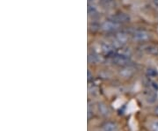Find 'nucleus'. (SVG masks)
Segmentation results:
<instances>
[{
  "mask_svg": "<svg viewBox=\"0 0 158 131\" xmlns=\"http://www.w3.org/2000/svg\"><path fill=\"white\" fill-rule=\"evenodd\" d=\"M116 38H117V40H118V42H120V43H126V42L127 41V39H128L127 34H125L123 32L117 34Z\"/></svg>",
  "mask_w": 158,
  "mask_h": 131,
  "instance_id": "1a4fd4ad",
  "label": "nucleus"
},
{
  "mask_svg": "<svg viewBox=\"0 0 158 131\" xmlns=\"http://www.w3.org/2000/svg\"><path fill=\"white\" fill-rule=\"evenodd\" d=\"M142 50L148 55L156 56L158 55V45L154 43H147L142 46Z\"/></svg>",
  "mask_w": 158,
  "mask_h": 131,
  "instance_id": "39448f33",
  "label": "nucleus"
},
{
  "mask_svg": "<svg viewBox=\"0 0 158 131\" xmlns=\"http://www.w3.org/2000/svg\"><path fill=\"white\" fill-rule=\"evenodd\" d=\"M148 87L150 89H152L153 91H156V92L158 91V84L155 81H149L148 82Z\"/></svg>",
  "mask_w": 158,
  "mask_h": 131,
  "instance_id": "ddd939ff",
  "label": "nucleus"
},
{
  "mask_svg": "<svg viewBox=\"0 0 158 131\" xmlns=\"http://www.w3.org/2000/svg\"><path fill=\"white\" fill-rule=\"evenodd\" d=\"M133 39L136 41H147L149 38H150V34L146 30H142V29H139V30H135L133 33Z\"/></svg>",
  "mask_w": 158,
  "mask_h": 131,
  "instance_id": "7ed1b4c3",
  "label": "nucleus"
},
{
  "mask_svg": "<svg viewBox=\"0 0 158 131\" xmlns=\"http://www.w3.org/2000/svg\"><path fill=\"white\" fill-rule=\"evenodd\" d=\"M103 131H117V126L113 122H107L103 126Z\"/></svg>",
  "mask_w": 158,
  "mask_h": 131,
  "instance_id": "6e6552de",
  "label": "nucleus"
},
{
  "mask_svg": "<svg viewBox=\"0 0 158 131\" xmlns=\"http://www.w3.org/2000/svg\"><path fill=\"white\" fill-rule=\"evenodd\" d=\"M111 62L114 65L126 68L130 65L131 59L128 57V56L124 55V54H115L111 57Z\"/></svg>",
  "mask_w": 158,
  "mask_h": 131,
  "instance_id": "f257e3e1",
  "label": "nucleus"
},
{
  "mask_svg": "<svg viewBox=\"0 0 158 131\" xmlns=\"http://www.w3.org/2000/svg\"><path fill=\"white\" fill-rule=\"evenodd\" d=\"M110 19L113 21V22L117 23L118 25H121V24H127L130 21V16L128 14H127L126 12L123 11H118L116 13L113 14Z\"/></svg>",
  "mask_w": 158,
  "mask_h": 131,
  "instance_id": "f03ea898",
  "label": "nucleus"
},
{
  "mask_svg": "<svg viewBox=\"0 0 158 131\" xmlns=\"http://www.w3.org/2000/svg\"><path fill=\"white\" fill-rule=\"evenodd\" d=\"M88 13H89L90 16H95V15L98 14V10L93 6L89 5L88 6Z\"/></svg>",
  "mask_w": 158,
  "mask_h": 131,
  "instance_id": "f8f14e48",
  "label": "nucleus"
},
{
  "mask_svg": "<svg viewBox=\"0 0 158 131\" xmlns=\"http://www.w3.org/2000/svg\"><path fill=\"white\" fill-rule=\"evenodd\" d=\"M118 27H119V25L112 21L111 19L108 20V21H106L102 26L103 31H105L106 33H113V32L117 31Z\"/></svg>",
  "mask_w": 158,
  "mask_h": 131,
  "instance_id": "20e7f679",
  "label": "nucleus"
},
{
  "mask_svg": "<svg viewBox=\"0 0 158 131\" xmlns=\"http://www.w3.org/2000/svg\"><path fill=\"white\" fill-rule=\"evenodd\" d=\"M152 4H153V6L158 9V0H152Z\"/></svg>",
  "mask_w": 158,
  "mask_h": 131,
  "instance_id": "4468645a",
  "label": "nucleus"
},
{
  "mask_svg": "<svg viewBox=\"0 0 158 131\" xmlns=\"http://www.w3.org/2000/svg\"><path fill=\"white\" fill-rule=\"evenodd\" d=\"M155 114L158 116V107H156V108H155Z\"/></svg>",
  "mask_w": 158,
  "mask_h": 131,
  "instance_id": "2eb2a0df",
  "label": "nucleus"
},
{
  "mask_svg": "<svg viewBox=\"0 0 158 131\" xmlns=\"http://www.w3.org/2000/svg\"><path fill=\"white\" fill-rule=\"evenodd\" d=\"M147 76L148 78H156L158 76L157 70L154 68H148L147 70Z\"/></svg>",
  "mask_w": 158,
  "mask_h": 131,
  "instance_id": "9b49d317",
  "label": "nucleus"
},
{
  "mask_svg": "<svg viewBox=\"0 0 158 131\" xmlns=\"http://www.w3.org/2000/svg\"><path fill=\"white\" fill-rule=\"evenodd\" d=\"M88 61L91 63H98L101 62V57L95 51H90L88 53Z\"/></svg>",
  "mask_w": 158,
  "mask_h": 131,
  "instance_id": "423d86ee",
  "label": "nucleus"
},
{
  "mask_svg": "<svg viewBox=\"0 0 158 131\" xmlns=\"http://www.w3.org/2000/svg\"><path fill=\"white\" fill-rule=\"evenodd\" d=\"M100 5L105 9H111L115 5L114 0H100Z\"/></svg>",
  "mask_w": 158,
  "mask_h": 131,
  "instance_id": "0eeeda50",
  "label": "nucleus"
},
{
  "mask_svg": "<svg viewBox=\"0 0 158 131\" xmlns=\"http://www.w3.org/2000/svg\"><path fill=\"white\" fill-rule=\"evenodd\" d=\"M148 129L151 131H158V119L153 120L149 122Z\"/></svg>",
  "mask_w": 158,
  "mask_h": 131,
  "instance_id": "9d476101",
  "label": "nucleus"
}]
</instances>
